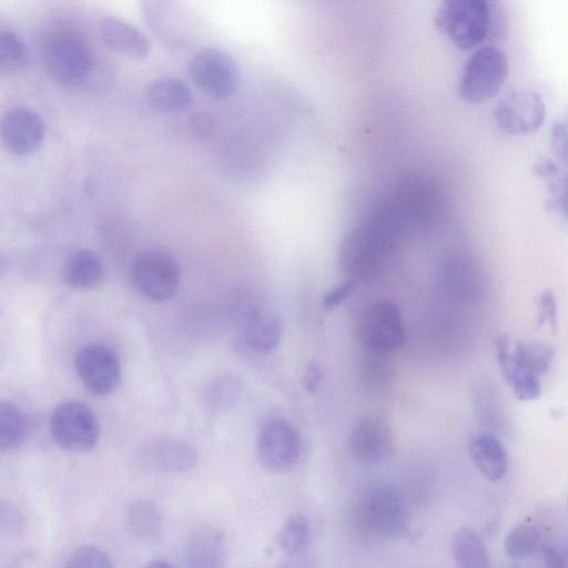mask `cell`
<instances>
[{
  "label": "cell",
  "instance_id": "1",
  "mask_svg": "<svg viewBox=\"0 0 568 568\" xmlns=\"http://www.w3.org/2000/svg\"><path fill=\"white\" fill-rule=\"evenodd\" d=\"M410 231L389 197L373 207L344 236L341 268L359 277L374 272Z\"/></svg>",
  "mask_w": 568,
  "mask_h": 568
},
{
  "label": "cell",
  "instance_id": "2",
  "mask_svg": "<svg viewBox=\"0 0 568 568\" xmlns=\"http://www.w3.org/2000/svg\"><path fill=\"white\" fill-rule=\"evenodd\" d=\"M494 353L505 383L518 399L539 397V378L550 369L555 356L550 345L537 341L513 345L508 336L498 335L494 339Z\"/></svg>",
  "mask_w": 568,
  "mask_h": 568
},
{
  "label": "cell",
  "instance_id": "3",
  "mask_svg": "<svg viewBox=\"0 0 568 568\" xmlns=\"http://www.w3.org/2000/svg\"><path fill=\"white\" fill-rule=\"evenodd\" d=\"M357 520L367 534L382 538H398L407 534L409 515L402 493L388 484H378L364 493L357 509Z\"/></svg>",
  "mask_w": 568,
  "mask_h": 568
},
{
  "label": "cell",
  "instance_id": "4",
  "mask_svg": "<svg viewBox=\"0 0 568 568\" xmlns=\"http://www.w3.org/2000/svg\"><path fill=\"white\" fill-rule=\"evenodd\" d=\"M43 62L50 78L65 88L82 84L93 68V54L87 40L72 31H59L43 44Z\"/></svg>",
  "mask_w": 568,
  "mask_h": 568
},
{
  "label": "cell",
  "instance_id": "5",
  "mask_svg": "<svg viewBox=\"0 0 568 568\" xmlns=\"http://www.w3.org/2000/svg\"><path fill=\"white\" fill-rule=\"evenodd\" d=\"M435 22L457 48L470 50L489 36L494 13L484 0H452L438 9Z\"/></svg>",
  "mask_w": 568,
  "mask_h": 568
},
{
  "label": "cell",
  "instance_id": "6",
  "mask_svg": "<svg viewBox=\"0 0 568 568\" xmlns=\"http://www.w3.org/2000/svg\"><path fill=\"white\" fill-rule=\"evenodd\" d=\"M508 62L504 52L493 45L476 49L466 61L459 81V95L469 103L493 99L504 85Z\"/></svg>",
  "mask_w": 568,
  "mask_h": 568
},
{
  "label": "cell",
  "instance_id": "7",
  "mask_svg": "<svg viewBox=\"0 0 568 568\" xmlns=\"http://www.w3.org/2000/svg\"><path fill=\"white\" fill-rule=\"evenodd\" d=\"M180 278L179 262L164 248L142 252L132 265V281L136 291L151 301L171 298L178 291Z\"/></svg>",
  "mask_w": 568,
  "mask_h": 568
},
{
  "label": "cell",
  "instance_id": "8",
  "mask_svg": "<svg viewBox=\"0 0 568 568\" xmlns=\"http://www.w3.org/2000/svg\"><path fill=\"white\" fill-rule=\"evenodd\" d=\"M50 429L54 442L73 453L91 450L100 435L99 420L93 410L77 400L63 402L55 407Z\"/></svg>",
  "mask_w": 568,
  "mask_h": 568
},
{
  "label": "cell",
  "instance_id": "9",
  "mask_svg": "<svg viewBox=\"0 0 568 568\" xmlns=\"http://www.w3.org/2000/svg\"><path fill=\"white\" fill-rule=\"evenodd\" d=\"M389 197L413 231L436 220L445 203L438 184L420 175L403 179Z\"/></svg>",
  "mask_w": 568,
  "mask_h": 568
},
{
  "label": "cell",
  "instance_id": "10",
  "mask_svg": "<svg viewBox=\"0 0 568 568\" xmlns=\"http://www.w3.org/2000/svg\"><path fill=\"white\" fill-rule=\"evenodd\" d=\"M189 77L206 95L224 99L232 95L240 82V71L233 57L219 48L197 51L189 61Z\"/></svg>",
  "mask_w": 568,
  "mask_h": 568
},
{
  "label": "cell",
  "instance_id": "11",
  "mask_svg": "<svg viewBox=\"0 0 568 568\" xmlns=\"http://www.w3.org/2000/svg\"><path fill=\"white\" fill-rule=\"evenodd\" d=\"M357 333L366 351L389 354L402 346L405 328L402 313L389 301H376L359 314Z\"/></svg>",
  "mask_w": 568,
  "mask_h": 568
},
{
  "label": "cell",
  "instance_id": "12",
  "mask_svg": "<svg viewBox=\"0 0 568 568\" xmlns=\"http://www.w3.org/2000/svg\"><path fill=\"white\" fill-rule=\"evenodd\" d=\"M256 453L261 465L270 471L292 468L302 453L298 432L284 418H271L261 427Z\"/></svg>",
  "mask_w": 568,
  "mask_h": 568
},
{
  "label": "cell",
  "instance_id": "13",
  "mask_svg": "<svg viewBox=\"0 0 568 568\" xmlns=\"http://www.w3.org/2000/svg\"><path fill=\"white\" fill-rule=\"evenodd\" d=\"M494 118L498 126L509 134H529L542 126L546 104L534 90L516 89L497 102Z\"/></svg>",
  "mask_w": 568,
  "mask_h": 568
},
{
  "label": "cell",
  "instance_id": "14",
  "mask_svg": "<svg viewBox=\"0 0 568 568\" xmlns=\"http://www.w3.org/2000/svg\"><path fill=\"white\" fill-rule=\"evenodd\" d=\"M74 366L82 384L95 395H108L120 384V361L105 345L90 344L80 348Z\"/></svg>",
  "mask_w": 568,
  "mask_h": 568
},
{
  "label": "cell",
  "instance_id": "15",
  "mask_svg": "<svg viewBox=\"0 0 568 568\" xmlns=\"http://www.w3.org/2000/svg\"><path fill=\"white\" fill-rule=\"evenodd\" d=\"M136 463L152 473L176 474L193 469L197 464L196 450L175 438H158L144 444L136 454Z\"/></svg>",
  "mask_w": 568,
  "mask_h": 568
},
{
  "label": "cell",
  "instance_id": "16",
  "mask_svg": "<svg viewBox=\"0 0 568 568\" xmlns=\"http://www.w3.org/2000/svg\"><path fill=\"white\" fill-rule=\"evenodd\" d=\"M348 449L353 458L361 464H381L394 452L393 432L384 419L374 416L365 417L349 434Z\"/></svg>",
  "mask_w": 568,
  "mask_h": 568
},
{
  "label": "cell",
  "instance_id": "17",
  "mask_svg": "<svg viewBox=\"0 0 568 568\" xmlns=\"http://www.w3.org/2000/svg\"><path fill=\"white\" fill-rule=\"evenodd\" d=\"M44 135V123L33 110L18 106L6 111L1 119L3 145L17 155H27L39 149Z\"/></svg>",
  "mask_w": 568,
  "mask_h": 568
},
{
  "label": "cell",
  "instance_id": "18",
  "mask_svg": "<svg viewBox=\"0 0 568 568\" xmlns=\"http://www.w3.org/2000/svg\"><path fill=\"white\" fill-rule=\"evenodd\" d=\"M470 458L488 481L501 480L508 471L509 458L500 439L491 432L474 434L468 443Z\"/></svg>",
  "mask_w": 568,
  "mask_h": 568
},
{
  "label": "cell",
  "instance_id": "19",
  "mask_svg": "<svg viewBox=\"0 0 568 568\" xmlns=\"http://www.w3.org/2000/svg\"><path fill=\"white\" fill-rule=\"evenodd\" d=\"M101 41L111 50L133 59H144L150 42L139 29L115 17H104L98 22Z\"/></svg>",
  "mask_w": 568,
  "mask_h": 568
},
{
  "label": "cell",
  "instance_id": "20",
  "mask_svg": "<svg viewBox=\"0 0 568 568\" xmlns=\"http://www.w3.org/2000/svg\"><path fill=\"white\" fill-rule=\"evenodd\" d=\"M227 551L224 535L213 527L196 529L187 540V568H226Z\"/></svg>",
  "mask_w": 568,
  "mask_h": 568
},
{
  "label": "cell",
  "instance_id": "21",
  "mask_svg": "<svg viewBox=\"0 0 568 568\" xmlns=\"http://www.w3.org/2000/svg\"><path fill=\"white\" fill-rule=\"evenodd\" d=\"M444 290L454 301L473 303L479 293V276L471 260L464 255L450 256L443 270Z\"/></svg>",
  "mask_w": 568,
  "mask_h": 568
},
{
  "label": "cell",
  "instance_id": "22",
  "mask_svg": "<svg viewBox=\"0 0 568 568\" xmlns=\"http://www.w3.org/2000/svg\"><path fill=\"white\" fill-rule=\"evenodd\" d=\"M284 333L281 317L260 311L250 315L243 327V341L255 353L267 354L277 348Z\"/></svg>",
  "mask_w": 568,
  "mask_h": 568
},
{
  "label": "cell",
  "instance_id": "23",
  "mask_svg": "<svg viewBox=\"0 0 568 568\" xmlns=\"http://www.w3.org/2000/svg\"><path fill=\"white\" fill-rule=\"evenodd\" d=\"M63 282L71 288L89 290L104 277L101 256L92 250H79L69 256L62 270Z\"/></svg>",
  "mask_w": 568,
  "mask_h": 568
},
{
  "label": "cell",
  "instance_id": "24",
  "mask_svg": "<svg viewBox=\"0 0 568 568\" xmlns=\"http://www.w3.org/2000/svg\"><path fill=\"white\" fill-rule=\"evenodd\" d=\"M145 99L158 112L178 113L189 108L193 98L189 87L180 79L161 77L148 85Z\"/></svg>",
  "mask_w": 568,
  "mask_h": 568
},
{
  "label": "cell",
  "instance_id": "25",
  "mask_svg": "<svg viewBox=\"0 0 568 568\" xmlns=\"http://www.w3.org/2000/svg\"><path fill=\"white\" fill-rule=\"evenodd\" d=\"M124 523L128 531L146 542H158L163 534V516L152 501L136 499L126 507Z\"/></svg>",
  "mask_w": 568,
  "mask_h": 568
},
{
  "label": "cell",
  "instance_id": "26",
  "mask_svg": "<svg viewBox=\"0 0 568 568\" xmlns=\"http://www.w3.org/2000/svg\"><path fill=\"white\" fill-rule=\"evenodd\" d=\"M452 549L457 568H493L484 540L469 527H460L455 531Z\"/></svg>",
  "mask_w": 568,
  "mask_h": 568
},
{
  "label": "cell",
  "instance_id": "27",
  "mask_svg": "<svg viewBox=\"0 0 568 568\" xmlns=\"http://www.w3.org/2000/svg\"><path fill=\"white\" fill-rule=\"evenodd\" d=\"M546 531L544 527L532 520L523 521L514 526L505 536L506 552L517 559L527 558L545 549Z\"/></svg>",
  "mask_w": 568,
  "mask_h": 568
},
{
  "label": "cell",
  "instance_id": "28",
  "mask_svg": "<svg viewBox=\"0 0 568 568\" xmlns=\"http://www.w3.org/2000/svg\"><path fill=\"white\" fill-rule=\"evenodd\" d=\"M27 423L23 413L11 402L0 404V447L13 450L24 440Z\"/></svg>",
  "mask_w": 568,
  "mask_h": 568
},
{
  "label": "cell",
  "instance_id": "29",
  "mask_svg": "<svg viewBox=\"0 0 568 568\" xmlns=\"http://www.w3.org/2000/svg\"><path fill=\"white\" fill-rule=\"evenodd\" d=\"M310 531L308 519L303 514L294 513L283 523L275 541L286 555L293 556L305 547Z\"/></svg>",
  "mask_w": 568,
  "mask_h": 568
},
{
  "label": "cell",
  "instance_id": "30",
  "mask_svg": "<svg viewBox=\"0 0 568 568\" xmlns=\"http://www.w3.org/2000/svg\"><path fill=\"white\" fill-rule=\"evenodd\" d=\"M26 62V48L19 36L11 29L0 31V69L16 71Z\"/></svg>",
  "mask_w": 568,
  "mask_h": 568
},
{
  "label": "cell",
  "instance_id": "31",
  "mask_svg": "<svg viewBox=\"0 0 568 568\" xmlns=\"http://www.w3.org/2000/svg\"><path fill=\"white\" fill-rule=\"evenodd\" d=\"M65 568H113V562L104 549L84 545L71 554Z\"/></svg>",
  "mask_w": 568,
  "mask_h": 568
},
{
  "label": "cell",
  "instance_id": "32",
  "mask_svg": "<svg viewBox=\"0 0 568 568\" xmlns=\"http://www.w3.org/2000/svg\"><path fill=\"white\" fill-rule=\"evenodd\" d=\"M495 392L490 387H484L477 394V414L480 415V419L483 423L489 427L493 432L503 430V426L500 425L503 422V413L500 409V405L496 399Z\"/></svg>",
  "mask_w": 568,
  "mask_h": 568
},
{
  "label": "cell",
  "instance_id": "33",
  "mask_svg": "<svg viewBox=\"0 0 568 568\" xmlns=\"http://www.w3.org/2000/svg\"><path fill=\"white\" fill-rule=\"evenodd\" d=\"M362 363V376L368 387H381L389 376L387 354L366 351Z\"/></svg>",
  "mask_w": 568,
  "mask_h": 568
},
{
  "label": "cell",
  "instance_id": "34",
  "mask_svg": "<svg viewBox=\"0 0 568 568\" xmlns=\"http://www.w3.org/2000/svg\"><path fill=\"white\" fill-rule=\"evenodd\" d=\"M550 145L555 156L568 165V112L554 122Z\"/></svg>",
  "mask_w": 568,
  "mask_h": 568
},
{
  "label": "cell",
  "instance_id": "35",
  "mask_svg": "<svg viewBox=\"0 0 568 568\" xmlns=\"http://www.w3.org/2000/svg\"><path fill=\"white\" fill-rule=\"evenodd\" d=\"M538 324L556 331L558 323L557 301L552 292L545 291L538 297Z\"/></svg>",
  "mask_w": 568,
  "mask_h": 568
},
{
  "label": "cell",
  "instance_id": "36",
  "mask_svg": "<svg viewBox=\"0 0 568 568\" xmlns=\"http://www.w3.org/2000/svg\"><path fill=\"white\" fill-rule=\"evenodd\" d=\"M191 133L197 140L209 139L215 130L216 119L209 111H200L193 113L189 121Z\"/></svg>",
  "mask_w": 568,
  "mask_h": 568
},
{
  "label": "cell",
  "instance_id": "37",
  "mask_svg": "<svg viewBox=\"0 0 568 568\" xmlns=\"http://www.w3.org/2000/svg\"><path fill=\"white\" fill-rule=\"evenodd\" d=\"M355 286V280H347L334 286L323 296V306L327 310L338 306L352 294Z\"/></svg>",
  "mask_w": 568,
  "mask_h": 568
},
{
  "label": "cell",
  "instance_id": "38",
  "mask_svg": "<svg viewBox=\"0 0 568 568\" xmlns=\"http://www.w3.org/2000/svg\"><path fill=\"white\" fill-rule=\"evenodd\" d=\"M323 379V373L317 363L312 362L305 368L302 384L306 392L316 393L321 382Z\"/></svg>",
  "mask_w": 568,
  "mask_h": 568
},
{
  "label": "cell",
  "instance_id": "39",
  "mask_svg": "<svg viewBox=\"0 0 568 568\" xmlns=\"http://www.w3.org/2000/svg\"><path fill=\"white\" fill-rule=\"evenodd\" d=\"M542 555L546 568H568L566 557L558 548L547 545Z\"/></svg>",
  "mask_w": 568,
  "mask_h": 568
},
{
  "label": "cell",
  "instance_id": "40",
  "mask_svg": "<svg viewBox=\"0 0 568 568\" xmlns=\"http://www.w3.org/2000/svg\"><path fill=\"white\" fill-rule=\"evenodd\" d=\"M534 171L540 178L551 179L558 174V166L552 160L540 156L534 163Z\"/></svg>",
  "mask_w": 568,
  "mask_h": 568
},
{
  "label": "cell",
  "instance_id": "41",
  "mask_svg": "<svg viewBox=\"0 0 568 568\" xmlns=\"http://www.w3.org/2000/svg\"><path fill=\"white\" fill-rule=\"evenodd\" d=\"M558 192V196L556 197L558 201V205L562 210L564 214L568 219V176H566L556 189Z\"/></svg>",
  "mask_w": 568,
  "mask_h": 568
},
{
  "label": "cell",
  "instance_id": "42",
  "mask_svg": "<svg viewBox=\"0 0 568 568\" xmlns=\"http://www.w3.org/2000/svg\"><path fill=\"white\" fill-rule=\"evenodd\" d=\"M144 568H175V567L164 560H153V561L148 562Z\"/></svg>",
  "mask_w": 568,
  "mask_h": 568
}]
</instances>
